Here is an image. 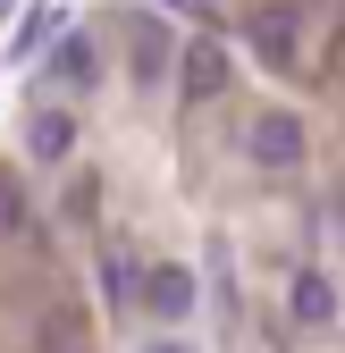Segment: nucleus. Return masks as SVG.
Listing matches in <instances>:
<instances>
[{
  "mask_svg": "<svg viewBox=\"0 0 345 353\" xmlns=\"http://www.w3.org/2000/svg\"><path fill=\"white\" fill-rule=\"evenodd\" d=\"M144 353H194V345H177V336H160V345H144Z\"/></svg>",
  "mask_w": 345,
  "mask_h": 353,
  "instance_id": "12",
  "label": "nucleus"
},
{
  "mask_svg": "<svg viewBox=\"0 0 345 353\" xmlns=\"http://www.w3.org/2000/svg\"><path fill=\"white\" fill-rule=\"evenodd\" d=\"M42 76L68 84V93H93V84H101V42H93V34H76V26H59V34H51V51H42Z\"/></svg>",
  "mask_w": 345,
  "mask_h": 353,
  "instance_id": "3",
  "label": "nucleus"
},
{
  "mask_svg": "<svg viewBox=\"0 0 345 353\" xmlns=\"http://www.w3.org/2000/svg\"><path fill=\"white\" fill-rule=\"evenodd\" d=\"M244 160L286 176L295 160H304V118H295V110H253L244 118Z\"/></svg>",
  "mask_w": 345,
  "mask_h": 353,
  "instance_id": "1",
  "label": "nucleus"
},
{
  "mask_svg": "<svg viewBox=\"0 0 345 353\" xmlns=\"http://www.w3.org/2000/svg\"><path fill=\"white\" fill-rule=\"evenodd\" d=\"M160 9H186V17H210V0H160Z\"/></svg>",
  "mask_w": 345,
  "mask_h": 353,
  "instance_id": "11",
  "label": "nucleus"
},
{
  "mask_svg": "<svg viewBox=\"0 0 345 353\" xmlns=\"http://www.w3.org/2000/svg\"><path fill=\"white\" fill-rule=\"evenodd\" d=\"M194 270H186V261H152V270H144V312L152 320H168V328H186L194 320Z\"/></svg>",
  "mask_w": 345,
  "mask_h": 353,
  "instance_id": "6",
  "label": "nucleus"
},
{
  "mask_svg": "<svg viewBox=\"0 0 345 353\" xmlns=\"http://www.w3.org/2000/svg\"><path fill=\"white\" fill-rule=\"evenodd\" d=\"M68 353H84V345H68Z\"/></svg>",
  "mask_w": 345,
  "mask_h": 353,
  "instance_id": "13",
  "label": "nucleus"
},
{
  "mask_svg": "<svg viewBox=\"0 0 345 353\" xmlns=\"http://www.w3.org/2000/svg\"><path fill=\"white\" fill-rule=\"evenodd\" d=\"M244 34H253V59H270V68H295V59H304V17H295L286 0L253 9V17H244Z\"/></svg>",
  "mask_w": 345,
  "mask_h": 353,
  "instance_id": "5",
  "label": "nucleus"
},
{
  "mask_svg": "<svg viewBox=\"0 0 345 353\" xmlns=\"http://www.w3.org/2000/svg\"><path fill=\"white\" fill-rule=\"evenodd\" d=\"M168 84H177L186 101H219V93H228V42H219V34L177 42V76H168Z\"/></svg>",
  "mask_w": 345,
  "mask_h": 353,
  "instance_id": "2",
  "label": "nucleus"
},
{
  "mask_svg": "<svg viewBox=\"0 0 345 353\" xmlns=\"http://www.w3.org/2000/svg\"><path fill=\"white\" fill-rule=\"evenodd\" d=\"M34 228V202H26V185H17V176H0V244H9V236H26Z\"/></svg>",
  "mask_w": 345,
  "mask_h": 353,
  "instance_id": "10",
  "label": "nucleus"
},
{
  "mask_svg": "<svg viewBox=\"0 0 345 353\" xmlns=\"http://www.w3.org/2000/svg\"><path fill=\"white\" fill-rule=\"evenodd\" d=\"M126 68H135V84H168L177 76V42H168V26L152 9L126 17Z\"/></svg>",
  "mask_w": 345,
  "mask_h": 353,
  "instance_id": "4",
  "label": "nucleus"
},
{
  "mask_svg": "<svg viewBox=\"0 0 345 353\" xmlns=\"http://www.w3.org/2000/svg\"><path fill=\"white\" fill-rule=\"evenodd\" d=\"M101 294H110V303H144V270H135L126 252H110V261H101Z\"/></svg>",
  "mask_w": 345,
  "mask_h": 353,
  "instance_id": "9",
  "label": "nucleus"
},
{
  "mask_svg": "<svg viewBox=\"0 0 345 353\" xmlns=\"http://www.w3.org/2000/svg\"><path fill=\"white\" fill-rule=\"evenodd\" d=\"M286 312H295V328H337L345 294H337V278L320 270V261H304V270L286 278Z\"/></svg>",
  "mask_w": 345,
  "mask_h": 353,
  "instance_id": "7",
  "label": "nucleus"
},
{
  "mask_svg": "<svg viewBox=\"0 0 345 353\" xmlns=\"http://www.w3.org/2000/svg\"><path fill=\"white\" fill-rule=\"evenodd\" d=\"M26 152H34L42 168H59V160L76 152V118H68V110H34V118H26Z\"/></svg>",
  "mask_w": 345,
  "mask_h": 353,
  "instance_id": "8",
  "label": "nucleus"
}]
</instances>
